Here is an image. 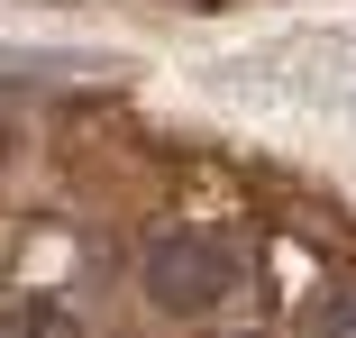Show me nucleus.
I'll return each instance as SVG.
<instances>
[{
    "mask_svg": "<svg viewBox=\"0 0 356 338\" xmlns=\"http://www.w3.org/2000/svg\"><path fill=\"white\" fill-rule=\"evenodd\" d=\"M311 338H356V284H329L311 302Z\"/></svg>",
    "mask_w": 356,
    "mask_h": 338,
    "instance_id": "f03ea898",
    "label": "nucleus"
},
{
    "mask_svg": "<svg viewBox=\"0 0 356 338\" xmlns=\"http://www.w3.org/2000/svg\"><path fill=\"white\" fill-rule=\"evenodd\" d=\"M137 284H147L156 311H210L238 284V247L210 238V229H165L147 256H137Z\"/></svg>",
    "mask_w": 356,
    "mask_h": 338,
    "instance_id": "f257e3e1",
    "label": "nucleus"
}]
</instances>
